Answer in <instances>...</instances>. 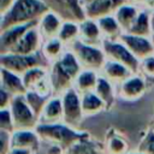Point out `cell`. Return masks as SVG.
<instances>
[{"instance_id":"1","label":"cell","mask_w":154,"mask_h":154,"mask_svg":"<svg viewBox=\"0 0 154 154\" xmlns=\"http://www.w3.org/2000/svg\"><path fill=\"white\" fill-rule=\"evenodd\" d=\"M49 7L42 0H16L14 4L2 14H0V30L12 25L37 22Z\"/></svg>"},{"instance_id":"2","label":"cell","mask_w":154,"mask_h":154,"mask_svg":"<svg viewBox=\"0 0 154 154\" xmlns=\"http://www.w3.org/2000/svg\"><path fill=\"white\" fill-rule=\"evenodd\" d=\"M81 64L71 49H67L63 53V55L53 61L52 71H51V83L52 88L55 93L66 91L67 89L73 85V82L81 70Z\"/></svg>"},{"instance_id":"3","label":"cell","mask_w":154,"mask_h":154,"mask_svg":"<svg viewBox=\"0 0 154 154\" xmlns=\"http://www.w3.org/2000/svg\"><path fill=\"white\" fill-rule=\"evenodd\" d=\"M35 130L36 134L45 141L66 149H69L77 141L85 137L84 135L70 129L67 125H63L59 123H41L35 128Z\"/></svg>"},{"instance_id":"4","label":"cell","mask_w":154,"mask_h":154,"mask_svg":"<svg viewBox=\"0 0 154 154\" xmlns=\"http://www.w3.org/2000/svg\"><path fill=\"white\" fill-rule=\"evenodd\" d=\"M69 48L73 52L76 58L78 59L81 66L83 69H90V70H100L102 69L105 61H106V54L101 46L89 45L79 38L73 41Z\"/></svg>"},{"instance_id":"5","label":"cell","mask_w":154,"mask_h":154,"mask_svg":"<svg viewBox=\"0 0 154 154\" xmlns=\"http://www.w3.org/2000/svg\"><path fill=\"white\" fill-rule=\"evenodd\" d=\"M1 67L7 69L19 76H23L28 70L36 66H46V61H48L45 55L40 54V52L34 54H17V53H1Z\"/></svg>"},{"instance_id":"6","label":"cell","mask_w":154,"mask_h":154,"mask_svg":"<svg viewBox=\"0 0 154 154\" xmlns=\"http://www.w3.org/2000/svg\"><path fill=\"white\" fill-rule=\"evenodd\" d=\"M101 47L106 54L107 59L118 61L125 66H128L132 72H136L140 67V59L135 57V54L118 38V40H107L103 38Z\"/></svg>"},{"instance_id":"7","label":"cell","mask_w":154,"mask_h":154,"mask_svg":"<svg viewBox=\"0 0 154 154\" xmlns=\"http://www.w3.org/2000/svg\"><path fill=\"white\" fill-rule=\"evenodd\" d=\"M11 113L14 129L17 130H29L36 125L37 117L35 116L23 95L14 96L11 102Z\"/></svg>"},{"instance_id":"8","label":"cell","mask_w":154,"mask_h":154,"mask_svg":"<svg viewBox=\"0 0 154 154\" xmlns=\"http://www.w3.org/2000/svg\"><path fill=\"white\" fill-rule=\"evenodd\" d=\"M119 40L140 60L154 54V43L150 40V37L141 36V35H134L130 32H123L120 35Z\"/></svg>"},{"instance_id":"9","label":"cell","mask_w":154,"mask_h":154,"mask_svg":"<svg viewBox=\"0 0 154 154\" xmlns=\"http://www.w3.org/2000/svg\"><path fill=\"white\" fill-rule=\"evenodd\" d=\"M64 107V122L69 126H77L82 119L83 109L82 102L78 97V93L75 89H67L63 97Z\"/></svg>"},{"instance_id":"10","label":"cell","mask_w":154,"mask_h":154,"mask_svg":"<svg viewBox=\"0 0 154 154\" xmlns=\"http://www.w3.org/2000/svg\"><path fill=\"white\" fill-rule=\"evenodd\" d=\"M42 45H43V38L36 24L20 37V40L10 52L17 54H34L40 52V49H42Z\"/></svg>"},{"instance_id":"11","label":"cell","mask_w":154,"mask_h":154,"mask_svg":"<svg viewBox=\"0 0 154 154\" xmlns=\"http://www.w3.org/2000/svg\"><path fill=\"white\" fill-rule=\"evenodd\" d=\"M128 2V0H90L83 5L85 17L99 19L105 16L114 14L119 6Z\"/></svg>"},{"instance_id":"12","label":"cell","mask_w":154,"mask_h":154,"mask_svg":"<svg viewBox=\"0 0 154 154\" xmlns=\"http://www.w3.org/2000/svg\"><path fill=\"white\" fill-rule=\"evenodd\" d=\"M38 23L37 22H29V23H24V24H17V25H12L7 29L0 30V48H1V53H7L10 52L16 43L20 40V37L34 25H36Z\"/></svg>"},{"instance_id":"13","label":"cell","mask_w":154,"mask_h":154,"mask_svg":"<svg viewBox=\"0 0 154 154\" xmlns=\"http://www.w3.org/2000/svg\"><path fill=\"white\" fill-rule=\"evenodd\" d=\"M63 22H64V19L57 12H54L52 10L47 11L38 19V23H37V28H38V31H40L43 41L58 37V34L60 31Z\"/></svg>"},{"instance_id":"14","label":"cell","mask_w":154,"mask_h":154,"mask_svg":"<svg viewBox=\"0 0 154 154\" xmlns=\"http://www.w3.org/2000/svg\"><path fill=\"white\" fill-rule=\"evenodd\" d=\"M79 40L89 45L101 46L103 36L96 19L87 17L79 22Z\"/></svg>"},{"instance_id":"15","label":"cell","mask_w":154,"mask_h":154,"mask_svg":"<svg viewBox=\"0 0 154 154\" xmlns=\"http://www.w3.org/2000/svg\"><path fill=\"white\" fill-rule=\"evenodd\" d=\"M101 70L105 78H107L109 82H116V83H123L132 73V71L128 66L111 59H106Z\"/></svg>"},{"instance_id":"16","label":"cell","mask_w":154,"mask_h":154,"mask_svg":"<svg viewBox=\"0 0 154 154\" xmlns=\"http://www.w3.org/2000/svg\"><path fill=\"white\" fill-rule=\"evenodd\" d=\"M141 8L138 5L131 4V2H125L122 6L118 7V10L114 12V17L117 18L119 25L122 26L124 32H128L132 24L135 23Z\"/></svg>"},{"instance_id":"17","label":"cell","mask_w":154,"mask_h":154,"mask_svg":"<svg viewBox=\"0 0 154 154\" xmlns=\"http://www.w3.org/2000/svg\"><path fill=\"white\" fill-rule=\"evenodd\" d=\"M1 83L2 88H5L11 95L18 96V95H25L28 89L25 88L23 83V78L19 77V75L1 67Z\"/></svg>"},{"instance_id":"18","label":"cell","mask_w":154,"mask_h":154,"mask_svg":"<svg viewBox=\"0 0 154 154\" xmlns=\"http://www.w3.org/2000/svg\"><path fill=\"white\" fill-rule=\"evenodd\" d=\"M97 79H99V77H97L95 70L84 69L78 73V76L76 77V79L73 82L75 90L81 95L93 91L96 87Z\"/></svg>"},{"instance_id":"19","label":"cell","mask_w":154,"mask_h":154,"mask_svg":"<svg viewBox=\"0 0 154 154\" xmlns=\"http://www.w3.org/2000/svg\"><path fill=\"white\" fill-rule=\"evenodd\" d=\"M97 20V24L100 26V30L102 32L103 38L107 40H118L120 37V35L124 32L122 26L119 25L117 18L114 17V14H109V16H105L101 17Z\"/></svg>"},{"instance_id":"20","label":"cell","mask_w":154,"mask_h":154,"mask_svg":"<svg viewBox=\"0 0 154 154\" xmlns=\"http://www.w3.org/2000/svg\"><path fill=\"white\" fill-rule=\"evenodd\" d=\"M152 13L149 8H141L135 23L130 28L128 32L134 35H141V36H152Z\"/></svg>"},{"instance_id":"21","label":"cell","mask_w":154,"mask_h":154,"mask_svg":"<svg viewBox=\"0 0 154 154\" xmlns=\"http://www.w3.org/2000/svg\"><path fill=\"white\" fill-rule=\"evenodd\" d=\"M146 89L144 81L137 76H130L120 85V94L125 99H135L143 94Z\"/></svg>"},{"instance_id":"22","label":"cell","mask_w":154,"mask_h":154,"mask_svg":"<svg viewBox=\"0 0 154 154\" xmlns=\"http://www.w3.org/2000/svg\"><path fill=\"white\" fill-rule=\"evenodd\" d=\"M41 122L42 123H58L61 118H64V107L63 100L60 99H52L47 101L46 106L41 113Z\"/></svg>"},{"instance_id":"23","label":"cell","mask_w":154,"mask_h":154,"mask_svg":"<svg viewBox=\"0 0 154 154\" xmlns=\"http://www.w3.org/2000/svg\"><path fill=\"white\" fill-rule=\"evenodd\" d=\"M12 148H28L31 150L37 149L38 137L29 130H17L11 138Z\"/></svg>"},{"instance_id":"24","label":"cell","mask_w":154,"mask_h":154,"mask_svg":"<svg viewBox=\"0 0 154 154\" xmlns=\"http://www.w3.org/2000/svg\"><path fill=\"white\" fill-rule=\"evenodd\" d=\"M82 109L84 116H94L105 107V102L99 97L95 91H89L82 95Z\"/></svg>"},{"instance_id":"25","label":"cell","mask_w":154,"mask_h":154,"mask_svg":"<svg viewBox=\"0 0 154 154\" xmlns=\"http://www.w3.org/2000/svg\"><path fill=\"white\" fill-rule=\"evenodd\" d=\"M64 46L65 45L63 43V41L59 37L46 40V41H43V45H42V54L45 55V58L48 61H55L65 52Z\"/></svg>"},{"instance_id":"26","label":"cell","mask_w":154,"mask_h":154,"mask_svg":"<svg viewBox=\"0 0 154 154\" xmlns=\"http://www.w3.org/2000/svg\"><path fill=\"white\" fill-rule=\"evenodd\" d=\"M58 37L63 41L65 46H70L73 41L79 38V22L64 20L58 34Z\"/></svg>"},{"instance_id":"27","label":"cell","mask_w":154,"mask_h":154,"mask_svg":"<svg viewBox=\"0 0 154 154\" xmlns=\"http://www.w3.org/2000/svg\"><path fill=\"white\" fill-rule=\"evenodd\" d=\"M47 77V71L45 70L43 66H36V67H32L30 70H28L23 76V83L25 85L26 89L29 90H32L43 78Z\"/></svg>"},{"instance_id":"28","label":"cell","mask_w":154,"mask_h":154,"mask_svg":"<svg viewBox=\"0 0 154 154\" xmlns=\"http://www.w3.org/2000/svg\"><path fill=\"white\" fill-rule=\"evenodd\" d=\"M42 1L49 7V10L57 12L64 20H76L69 6L67 0H42Z\"/></svg>"},{"instance_id":"29","label":"cell","mask_w":154,"mask_h":154,"mask_svg":"<svg viewBox=\"0 0 154 154\" xmlns=\"http://www.w3.org/2000/svg\"><path fill=\"white\" fill-rule=\"evenodd\" d=\"M94 91L99 95V97H100L107 106H111V105H112L113 99H114V97H113V89H112L111 83H109V81H108L107 78H105L103 76H102V77H99Z\"/></svg>"},{"instance_id":"30","label":"cell","mask_w":154,"mask_h":154,"mask_svg":"<svg viewBox=\"0 0 154 154\" xmlns=\"http://www.w3.org/2000/svg\"><path fill=\"white\" fill-rule=\"evenodd\" d=\"M25 100L28 102V105L30 106V108L32 109V112L35 113V116L38 118V116L42 113V109L43 107L46 106V101L48 100V97H45V96H41L40 94H37L36 91L31 90V91H26L25 94Z\"/></svg>"},{"instance_id":"31","label":"cell","mask_w":154,"mask_h":154,"mask_svg":"<svg viewBox=\"0 0 154 154\" xmlns=\"http://www.w3.org/2000/svg\"><path fill=\"white\" fill-rule=\"evenodd\" d=\"M67 154H101V153L95 144L79 140L67 149Z\"/></svg>"},{"instance_id":"32","label":"cell","mask_w":154,"mask_h":154,"mask_svg":"<svg viewBox=\"0 0 154 154\" xmlns=\"http://www.w3.org/2000/svg\"><path fill=\"white\" fill-rule=\"evenodd\" d=\"M0 125H1V130H6L8 132H11L14 129L12 113H11L10 108H2L1 109V112H0Z\"/></svg>"},{"instance_id":"33","label":"cell","mask_w":154,"mask_h":154,"mask_svg":"<svg viewBox=\"0 0 154 154\" xmlns=\"http://www.w3.org/2000/svg\"><path fill=\"white\" fill-rule=\"evenodd\" d=\"M108 150H109L111 154H125L126 143L122 138L114 136L108 142Z\"/></svg>"},{"instance_id":"34","label":"cell","mask_w":154,"mask_h":154,"mask_svg":"<svg viewBox=\"0 0 154 154\" xmlns=\"http://www.w3.org/2000/svg\"><path fill=\"white\" fill-rule=\"evenodd\" d=\"M138 152L144 154H154V131L152 130L142 141L138 147Z\"/></svg>"},{"instance_id":"35","label":"cell","mask_w":154,"mask_h":154,"mask_svg":"<svg viewBox=\"0 0 154 154\" xmlns=\"http://www.w3.org/2000/svg\"><path fill=\"white\" fill-rule=\"evenodd\" d=\"M11 138L10 137V132L6 130H1L0 131V153L1 154H8V152L12 148V143H11Z\"/></svg>"},{"instance_id":"36","label":"cell","mask_w":154,"mask_h":154,"mask_svg":"<svg viewBox=\"0 0 154 154\" xmlns=\"http://www.w3.org/2000/svg\"><path fill=\"white\" fill-rule=\"evenodd\" d=\"M140 67L142 69L143 73L150 77H154V54L147 57L140 61Z\"/></svg>"},{"instance_id":"37","label":"cell","mask_w":154,"mask_h":154,"mask_svg":"<svg viewBox=\"0 0 154 154\" xmlns=\"http://www.w3.org/2000/svg\"><path fill=\"white\" fill-rule=\"evenodd\" d=\"M11 102H12V101H11V94H10L5 88L1 87V101H0V107H1V109H2V108H7V106H10Z\"/></svg>"},{"instance_id":"38","label":"cell","mask_w":154,"mask_h":154,"mask_svg":"<svg viewBox=\"0 0 154 154\" xmlns=\"http://www.w3.org/2000/svg\"><path fill=\"white\" fill-rule=\"evenodd\" d=\"M16 0H0V14L5 13L13 4Z\"/></svg>"},{"instance_id":"39","label":"cell","mask_w":154,"mask_h":154,"mask_svg":"<svg viewBox=\"0 0 154 154\" xmlns=\"http://www.w3.org/2000/svg\"><path fill=\"white\" fill-rule=\"evenodd\" d=\"M32 150L28 148H11L8 154H31Z\"/></svg>"},{"instance_id":"40","label":"cell","mask_w":154,"mask_h":154,"mask_svg":"<svg viewBox=\"0 0 154 154\" xmlns=\"http://www.w3.org/2000/svg\"><path fill=\"white\" fill-rule=\"evenodd\" d=\"M128 2H131V4H135V5H143L144 4V0H128Z\"/></svg>"},{"instance_id":"41","label":"cell","mask_w":154,"mask_h":154,"mask_svg":"<svg viewBox=\"0 0 154 154\" xmlns=\"http://www.w3.org/2000/svg\"><path fill=\"white\" fill-rule=\"evenodd\" d=\"M81 1H82V4H83V5H84V4H85V2H88V1H90V0H81Z\"/></svg>"},{"instance_id":"42","label":"cell","mask_w":154,"mask_h":154,"mask_svg":"<svg viewBox=\"0 0 154 154\" xmlns=\"http://www.w3.org/2000/svg\"><path fill=\"white\" fill-rule=\"evenodd\" d=\"M134 154H144V153H141V152H138V153H134Z\"/></svg>"},{"instance_id":"43","label":"cell","mask_w":154,"mask_h":154,"mask_svg":"<svg viewBox=\"0 0 154 154\" xmlns=\"http://www.w3.org/2000/svg\"><path fill=\"white\" fill-rule=\"evenodd\" d=\"M153 131H154V126H153Z\"/></svg>"}]
</instances>
